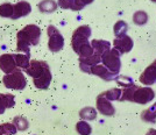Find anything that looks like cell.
Returning <instances> with one entry per match:
<instances>
[{
    "mask_svg": "<svg viewBox=\"0 0 156 135\" xmlns=\"http://www.w3.org/2000/svg\"><path fill=\"white\" fill-rule=\"evenodd\" d=\"M25 71L29 77L33 78V83L36 89H39V90H48L49 89L52 75L47 62L33 59L30 61L28 68Z\"/></svg>",
    "mask_w": 156,
    "mask_h": 135,
    "instance_id": "cell-1",
    "label": "cell"
},
{
    "mask_svg": "<svg viewBox=\"0 0 156 135\" xmlns=\"http://www.w3.org/2000/svg\"><path fill=\"white\" fill-rule=\"evenodd\" d=\"M91 28L87 25L79 26L73 32L71 37V47L73 52L78 54L79 57H89L94 54V50L92 48L91 43L89 42V39L91 36Z\"/></svg>",
    "mask_w": 156,
    "mask_h": 135,
    "instance_id": "cell-2",
    "label": "cell"
},
{
    "mask_svg": "<svg viewBox=\"0 0 156 135\" xmlns=\"http://www.w3.org/2000/svg\"><path fill=\"white\" fill-rule=\"evenodd\" d=\"M2 83L5 87L9 90L22 91L27 86V79L21 69H15L13 72L7 73L2 77Z\"/></svg>",
    "mask_w": 156,
    "mask_h": 135,
    "instance_id": "cell-3",
    "label": "cell"
},
{
    "mask_svg": "<svg viewBox=\"0 0 156 135\" xmlns=\"http://www.w3.org/2000/svg\"><path fill=\"white\" fill-rule=\"evenodd\" d=\"M101 63L114 73L115 76H119V72L121 69V54L117 49H111L107 52H105L101 56Z\"/></svg>",
    "mask_w": 156,
    "mask_h": 135,
    "instance_id": "cell-4",
    "label": "cell"
},
{
    "mask_svg": "<svg viewBox=\"0 0 156 135\" xmlns=\"http://www.w3.org/2000/svg\"><path fill=\"white\" fill-rule=\"evenodd\" d=\"M47 34H48V49L51 52H58L63 49L64 47V37L59 33V30L55 26H48L47 28Z\"/></svg>",
    "mask_w": 156,
    "mask_h": 135,
    "instance_id": "cell-5",
    "label": "cell"
},
{
    "mask_svg": "<svg viewBox=\"0 0 156 135\" xmlns=\"http://www.w3.org/2000/svg\"><path fill=\"white\" fill-rule=\"evenodd\" d=\"M155 99V91L150 86H139L134 93V99L133 103L140 104V105H146L149 104Z\"/></svg>",
    "mask_w": 156,
    "mask_h": 135,
    "instance_id": "cell-6",
    "label": "cell"
},
{
    "mask_svg": "<svg viewBox=\"0 0 156 135\" xmlns=\"http://www.w3.org/2000/svg\"><path fill=\"white\" fill-rule=\"evenodd\" d=\"M20 32L27 39V41L30 43V45H37L41 39V29L36 25H27L23 27Z\"/></svg>",
    "mask_w": 156,
    "mask_h": 135,
    "instance_id": "cell-7",
    "label": "cell"
},
{
    "mask_svg": "<svg viewBox=\"0 0 156 135\" xmlns=\"http://www.w3.org/2000/svg\"><path fill=\"white\" fill-rule=\"evenodd\" d=\"M133 45H134L133 39L130 36H128L127 34L121 35V36H118L113 41V48L117 49L121 55L129 52L133 49Z\"/></svg>",
    "mask_w": 156,
    "mask_h": 135,
    "instance_id": "cell-8",
    "label": "cell"
},
{
    "mask_svg": "<svg viewBox=\"0 0 156 135\" xmlns=\"http://www.w3.org/2000/svg\"><path fill=\"white\" fill-rule=\"evenodd\" d=\"M96 106H97L98 112L105 116H113L114 113H115V108L112 105V103H111L110 100H107L106 98H104L103 96H100V94L97 97Z\"/></svg>",
    "mask_w": 156,
    "mask_h": 135,
    "instance_id": "cell-9",
    "label": "cell"
},
{
    "mask_svg": "<svg viewBox=\"0 0 156 135\" xmlns=\"http://www.w3.org/2000/svg\"><path fill=\"white\" fill-rule=\"evenodd\" d=\"M139 80L144 86H150L154 83H156V59L144 69V71L139 78Z\"/></svg>",
    "mask_w": 156,
    "mask_h": 135,
    "instance_id": "cell-10",
    "label": "cell"
},
{
    "mask_svg": "<svg viewBox=\"0 0 156 135\" xmlns=\"http://www.w3.org/2000/svg\"><path fill=\"white\" fill-rule=\"evenodd\" d=\"M100 62H101V56L97 54H93L89 57H79V68L83 72L91 75V68L97 64H100Z\"/></svg>",
    "mask_w": 156,
    "mask_h": 135,
    "instance_id": "cell-11",
    "label": "cell"
},
{
    "mask_svg": "<svg viewBox=\"0 0 156 135\" xmlns=\"http://www.w3.org/2000/svg\"><path fill=\"white\" fill-rule=\"evenodd\" d=\"M0 69L5 75L13 72L15 69H18L15 59H14V54H2L0 55Z\"/></svg>",
    "mask_w": 156,
    "mask_h": 135,
    "instance_id": "cell-12",
    "label": "cell"
},
{
    "mask_svg": "<svg viewBox=\"0 0 156 135\" xmlns=\"http://www.w3.org/2000/svg\"><path fill=\"white\" fill-rule=\"evenodd\" d=\"M91 75H94L97 77L104 79L105 82H111V80H115L117 76L114 73H112L104 64H97L91 68Z\"/></svg>",
    "mask_w": 156,
    "mask_h": 135,
    "instance_id": "cell-13",
    "label": "cell"
},
{
    "mask_svg": "<svg viewBox=\"0 0 156 135\" xmlns=\"http://www.w3.org/2000/svg\"><path fill=\"white\" fill-rule=\"evenodd\" d=\"M32 12V6L28 1H25V0H21L19 2H16L14 5V14L12 16L13 20L20 19V18H23V16H27L28 14H30Z\"/></svg>",
    "mask_w": 156,
    "mask_h": 135,
    "instance_id": "cell-14",
    "label": "cell"
},
{
    "mask_svg": "<svg viewBox=\"0 0 156 135\" xmlns=\"http://www.w3.org/2000/svg\"><path fill=\"white\" fill-rule=\"evenodd\" d=\"M15 97L11 93H0V114H4L7 108H13Z\"/></svg>",
    "mask_w": 156,
    "mask_h": 135,
    "instance_id": "cell-15",
    "label": "cell"
},
{
    "mask_svg": "<svg viewBox=\"0 0 156 135\" xmlns=\"http://www.w3.org/2000/svg\"><path fill=\"white\" fill-rule=\"evenodd\" d=\"M91 45L94 50V54L103 56L105 52H107L108 50H111V42L105 41V40H92Z\"/></svg>",
    "mask_w": 156,
    "mask_h": 135,
    "instance_id": "cell-16",
    "label": "cell"
},
{
    "mask_svg": "<svg viewBox=\"0 0 156 135\" xmlns=\"http://www.w3.org/2000/svg\"><path fill=\"white\" fill-rule=\"evenodd\" d=\"M29 47H30V43L27 41L26 37L22 35V33L19 30L18 34H16V50L19 52H23V54L30 56V49H29Z\"/></svg>",
    "mask_w": 156,
    "mask_h": 135,
    "instance_id": "cell-17",
    "label": "cell"
},
{
    "mask_svg": "<svg viewBox=\"0 0 156 135\" xmlns=\"http://www.w3.org/2000/svg\"><path fill=\"white\" fill-rule=\"evenodd\" d=\"M57 2L55 0H42L37 5V8L41 13H44V14H50L54 13L56 9H57Z\"/></svg>",
    "mask_w": 156,
    "mask_h": 135,
    "instance_id": "cell-18",
    "label": "cell"
},
{
    "mask_svg": "<svg viewBox=\"0 0 156 135\" xmlns=\"http://www.w3.org/2000/svg\"><path fill=\"white\" fill-rule=\"evenodd\" d=\"M141 120L148 123H155L156 122V103L151 105L150 107L146 108L141 113Z\"/></svg>",
    "mask_w": 156,
    "mask_h": 135,
    "instance_id": "cell-19",
    "label": "cell"
},
{
    "mask_svg": "<svg viewBox=\"0 0 156 135\" xmlns=\"http://www.w3.org/2000/svg\"><path fill=\"white\" fill-rule=\"evenodd\" d=\"M30 56L29 55H26V54H14V59H15V63H16V66L21 69V70H26L28 68V65L30 63Z\"/></svg>",
    "mask_w": 156,
    "mask_h": 135,
    "instance_id": "cell-20",
    "label": "cell"
},
{
    "mask_svg": "<svg viewBox=\"0 0 156 135\" xmlns=\"http://www.w3.org/2000/svg\"><path fill=\"white\" fill-rule=\"evenodd\" d=\"M122 94V90L119 87H114V89H110V90L105 91L103 93H100V96H103L110 101H115V100H120Z\"/></svg>",
    "mask_w": 156,
    "mask_h": 135,
    "instance_id": "cell-21",
    "label": "cell"
},
{
    "mask_svg": "<svg viewBox=\"0 0 156 135\" xmlns=\"http://www.w3.org/2000/svg\"><path fill=\"white\" fill-rule=\"evenodd\" d=\"M79 116H80V119L82 120H96V118H97V109L94 108V107H90V106H87V107H84V108H82L79 111Z\"/></svg>",
    "mask_w": 156,
    "mask_h": 135,
    "instance_id": "cell-22",
    "label": "cell"
},
{
    "mask_svg": "<svg viewBox=\"0 0 156 135\" xmlns=\"http://www.w3.org/2000/svg\"><path fill=\"white\" fill-rule=\"evenodd\" d=\"M139 87L137 85H132L129 87H125L122 89V94H121V98H120V101H132L133 103V99H134V93L136 89Z\"/></svg>",
    "mask_w": 156,
    "mask_h": 135,
    "instance_id": "cell-23",
    "label": "cell"
},
{
    "mask_svg": "<svg viewBox=\"0 0 156 135\" xmlns=\"http://www.w3.org/2000/svg\"><path fill=\"white\" fill-rule=\"evenodd\" d=\"M76 130L79 135H90L92 133V127L86 120H80L76 123Z\"/></svg>",
    "mask_w": 156,
    "mask_h": 135,
    "instance_id": "cell-24",
    "label": "cell"
},
{
    "mask_svg": "<svg viewBox=\"0 0 156 135\" xmlns=\"http://www.w3.org/2000/svg\"><path fill=\"white\" fill-rule=\"evenodd\" d=\"M133 22L136 26H144L148 22V14L144 11H137L133 14Z\"/></svg>",
    "mask_w": 156,
    "mask_h": 135,
    "instance_id": "cell-25",
    "label": "cell"
},
{
    "mask_svg": "<svg viewBox=\"0 0 156 135\" xmlns=\"http://www.w3.org/2000/svg\"><path fill=\"white\" fill-rule=\"evenodd\" d=\"M14 14V5L11 2H4L0 5V16L1 18H11Z\"/></svg>",
    "mask_w": 156,
    "mask_h": 135,
    "instance_id": "cell-26",
    "label": "cell"
},
{
    "mask_svg": "<svg viewBox=\"0 0 156 135\" xmlns=\"http://www.w3.org/2000/svg\"><path fill=\"white\" fill-rule=\"evenodd\" d=\"M18 132V128L15 127L13 122H5L0 125V135H15Z\"/></svg>",
    "mask_w": 156,
    "mask_h": 135,
    "instance_id": "cell-27",
    "label": "cell"
},
{
    "mask_svg": "<svg viewBox=\"0 0 156 135\" xmlns=\"http://www.w3.org/2000/svg\"><path fill=\"white\" fill-rule=\"evenodd\" d=\"M128 30V25L122 21V20H119L115 22V25L113 27V32H114V35H115V37L118 36H121V35H125L126 33Z\"/></svg>",
    "mask_w": 156,
    "mask_h": 135,
    "instance_id": "cell-28",
    "label": "cell"
},
{
    "mask_svg": "<svg viewBox=\"0 0 156 135\" xmlns=\"http://www.w3.org/2000/svg\"><path fill=\"white\" fill-rule=\"evenodd\" d=\"M13 123L15 125V127L18 128V130H21V132L27 130L28 127H29V122L23 116H15L13 119Z\"/></svg>",
    "mask_w": 156,
    "mask_h": 135,
    "instance_id": "cell-29",
    "label": "cell"
},
{
    "mask_svg": "<svg viewBox=\"0 0 156 135\" xmlns=\"http://www.w3.org/2000/svg\"><path fill=\"white\" fill-rule=\"evenodd\" d=\"M115 82L119 86H121L122 89L125 87H129L132 85H134V82H133V79L128 76H117L115 78Z\"/></svg>",
    "mask_w": 156,
    "mask_h": 135,
    "instance_id": "cell-30",
    "label": "cell"
},
{
    "mask_svg": "<svg viewBox=\"0 0 156 135\" xmlns=\"http://www.w3.org/2000/svg\"><path fill=\"white\" fill-rule=\"evenodd\" d=\"M94 0H75L73 1V6H72V11H75V12H78V11H82L85 6H87V5H90L92 4Z\"/></svg>",
    "mask_w": 156,
    "mask_h": 135,
    "instance_id": "cell-31",
    "label": "cell"
},
{
    "mask_svg": "<svg viewBox=\"0 0 156 135\" xmlns=\"http://www.w3.org/2000/svg\"><path fill=\"white\" fill-rule=\"evenodd\" d=\"M75 0H57V5L62 9H71Z\"/></svg>",
    "mask_w": 156,
    "mask_h": 135,
    "instance_id": "cell-32",
    "label": "cell"
},
{
    "mask_svg": "<svg viewBox=\"0 0 156 135\" xmlns=\"http://www.w3.org/2000/svg\"><path fill=\"white\" fill-rule=\"evenodd\" d=\"M146 135H156V129L155 128L149 129V130L147 132V134H146Z\"/></svg>",
    "mask_w": 156,
    "mask_h": 135,
    "instance_id": "cell-33",
    "label": "cell"
},
{
    "mask_svg": "<svg viewBox=\"0 0 156 135\" xmlns=\"http://www.w3.org/2000/svg\"><path fill=\"white\" fill-rule=\"evenodd\" d=\"M150 1H151V2H155L156 4V0H150Z\"/></svg>",
    "mask_w": 156,
    "mask_h": 135,
    "instance_id": "cell-34",
    "label": "cell"
}]
</instances>
